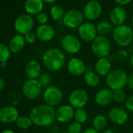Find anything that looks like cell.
<instances>
[{
	"label": "cell",
	"mask_w": 133,
	"mask_h": 133,
	"mask_svg": "<svg viewBox=\"0 0 133 133\" xmlns=\"http://www.w3.org/2000/svg\"><path fill=\"white\" fill-rule=\"evenodd\" d=\"M56 109L46 104H41L31 108L29 117L33 125L45 128L51 126L56 120Z\"/></svg>",
	"instance_id": "1"
},
{
	"label": "cell",
	"mask_w": 133,
	"mask_h": 133,
	"mask_svg": "<svg viewBox=\"0 0 133 133\" xmlns=\"http://www.w3.org/2000/svg\"><path fill=\"white\" fill-rule=\"evenodd\" d=\"M42 63L48 70L58 72L66 65V55L59 48H49L42 55Z\"/></svg>",
	"instance_id": "2"
},
{
	"label": "cell",
	"mask_w": 133,
	"mask_h": 133,
	"mask_svg": "<svg viewBox=\"0 0 133 133\" xmlns=\"http://www.w3.org/2000/svg\"><path fill=\"white\" fill-rule=\"evenodd\" d=\"M128 74L121 69H114L106 76V84L107 88L113 91L124 89L127 86Z\"/></svg>",
	"instance_id": "3"
},
{
	"label": "cell",
	"mask_w": 133,
	"mask_h": 133,
	"mask_svg": "<svg viewBox=\"0 0 133 133\" xmlns=\"http://www.w3.org/2000/svg\"><path fill=\"white\" fill-rule=\"evenodd\" d=\"M112 37L117 45L121 48H126L132 43V29L125 24L117 26L113 30Z\"/></svg>",
	"instance_id": "4"
},
{
	"label": "cell",
	"mask_w": 133,
	"mask_h": 133,
	"mask_svg": "<svg viewBox=\"0 0 133 133\" xmlns=\"http://www.w3.org/2000/svg\"><path fill=\"white\" fill-rule=\"evenodd\" d=\"M91 50L97 58L108 57L111 51V43L107 36L98 35L91 43Z\"/></svg>",
	"instance_id": "5"
},
{
	"label": "cell",
	"mask_w": 133,
	"mask_h": 133,
	"mask_svg": "<svg viewBox=\"0 0 133 133\" xmlns=\"http://www.w3.org/2000/svg\"><path fill=\"white\" fill-rule=\"evenodd\" d=\"M45 104L53 108L60 106L63 100V93L62 90L54 85H51L45 88L42 94Z\"/></svg>",
	"instance_id": "6"
},
{
	"label": "cell",
	"mask_w": 133,
	"mask_h": 133,
	"mask_svg": "<svg viewBox=\"0 0 133 133\" xmlns=\"http://www.w3.org/2000/svg\"><path fill=\"white\" fill-rule=\"evenodd\" d=\"M84 19L85 16L81 10L78 9H71L65 12L62 23L67 28L76 29L84 23Z\"/></svg>",
	"instance_id": "7"
},
{
	"label": "cell",
	"mask_w": 133,
	"mask_h": 133,
	"mask_svg": "<svg viewBox=\"0 0 133 133\" xmlns=\"http://www.w3.org/2000/svg\"><path fill=\"white\" fill-rule=\"evenodd\" d=\"M42 89L38 79H28L23 84L22 93L27 99L34 101L40 97Z\"/></svg>",
	"instance_id": "8"
},
{
	"label": "cell",
	"mask_w": 133,
	"mask_h": 133,
	"mask_svg": "<svg viewBox=\"0 0 133 133\" xmlns=\"http://www.w3.org/2000/svg\"><path fill=\"white\" fill-rule=\"evenodd\" d=\"M89 93L82 88L74 89L68 96V103L74 109L84 108L89 102Z\"/></svg>",
	"instance_id": "9"
},
{
	"label": "cell",
	"mask_w": 133,
	"mask_h": 133,
	"mask_svg": "<svg viewBox=\"0 0 133 133\" xmlns=\"http://www.w3.org/2000/svg\"><path fill=\"white\" fill-rule=\"evenodd\" d=\"M34 25V21L31 15L27 13L21 14L14 21L13 26L15 30L21 35H25L29 32H31Z\"/></svg>",
	"instance_id": "10"
},
{
	"label": "cell",
	"mask_w": 133,
	"mask_h": 133,
	"mask_svg": "<svg viewBox=\"0 0 133 133\" xmlns=\"http://www.w3.org/2000/svg\"><path fill=\"white\" fill-rule=\"evenodd\" d=\"M60 44L63 51L68 54L74 55L79 52L82 48L80 39L74 34L65 35L60 41Z\"/></svg>",
	"instance_id": "11"
},
{
	"label": "cell",
	"mask_w": 133,
	"mask_h": 133,
	"mask_svg": "<svg viewBox=\"0 0 133 133\" xmlns=\"http://www.w3.org/2000/svg\"><path fill=\"white\" fill-rule=\"evenodd\" d=\"M78 33L81 40L85 42H92L98 36L96 26L90 21L84 22L78 28Z\"/></svg>",
	"instance_id": "12"
},
{
	"label": "cell",
	"mask_w": 133,
	"mask_h": 133,
	"mask_svg": "<svg viewBox=\"0 0 133 133\" xmlns=\"http://www.w3.org/2000/svg\"><path fill=\"white\" fill-rule=\"evenodd\" d=\"M103 7L100 2L91 1L88 2L83 9V15L89 21H93L97 19L102 14Z\"/></svg>",
	"instance_id": "13"
},
{
	"label": "cell",
	"mask_w": 133,
	"mask_h": 133,
	"mask_svg": "<svg viewBox=\"0 0 133 133\" xmlns=\"http://www.w3.org/2000/svg\"><path fill=\"white\" fill-rule=\"evenodd\" d=\"M67 72L73 76L78 77L85 74L87 70L85 62L78 57L71 58L67 63Z\"/></svg>",
	"instance_id": "14"
},
{
	"label": "cell",
	"mask_w": 133,
	"mask_h": 133,
	"mask_svg": "<svg viewBox=\"0 0 133 133\" xmlns=\"http://www.w3.org/2000/svg\"><path fill=\"white\" fill-rule=\"evenodd\" d=\"M108 119L116 125H122L129 119L128 111L122 107H114L108 112Z\"/></svg>",
	"instance_id": "15"
},
{
	"label": "cell",
	"mask_w": 133,
	"mask_h": 133,
	"mask_svg": "<svg viewBox=\"0 0 133 133\" xmlns=\"http://www.w3.org/2000/svg\"><path fill=\"white\" fill-rule=\"evenodd\" d=\"M74 108L68 104H62L56 109V120L62 124L68 123L74 118Z\"/></svg>",
	"instance_id": "16"
},
{
	"label": "cell",
	"mask_w": 133,
	"mask_h": 133,
	"mask_svg": "<svg viewBox=\"0 0 133 133\" xmlns=\"http://www.w3.org/2000/svg\"><path fill=\"white\" fill-rule=\"evenodd\" d=\"M19 118L18 110L13 106H5L0 109V122L11 124L16 122Z\"/></svg>",
	"instance_id": "17"
},
{
	"label": "cell",
	"mask_w": 133,
	"mask_h": 133,
	"mask_svg": "<svg viewBox=\"0 0 133 133\" xmlns=\"http://www.w3.org/2000/svg\"><path fill=\"white\" fill-rule=\"evenodd\" d=\"M37 38L42 42H49L54 39L56 32L55 28L49 24H43L38 26L36 30Z\"/></svg>",
	"instance_id": "18"
},
{
	"label": "cell",
	"mask_w": 133,
	"mask_h": 133,
	"mask_svg": "<svg viewBox=\"0 0 133 133\" xmlns=\"http://www.w3.org/2000/svg\"><path fill=\"white\" fill-rule=\"evenodd\" d=\"M114 101V91L109 88H103L98 90L95 95V102L100 107H106Z\"/></svg>",
	"instance_id": "19"
},
{
	"label": "cell",
	"mask_w": 133,
	"mask_h": 133,
	"mask_svg": "<svg viewBox=\"0 0 133 133\" xmlns=\"http://www.w3.org/2000/svg\"><path fill=\"white\" fill-rule=\"evenodd\" d=\"M127 19V12L124 7L118 5L114 7L110 12V21L111 23L117 26L125 24Z\"/></svg>",
	"instance_id": "20"
},
{
	"label": "cell",
	"mask_w": 133,
	"mask_h": 133,
	"mask_svg": "<svg viewBox=\"0 0 133 133\" xmlns=\"http://www.w3.org/2000/svg\"><path fill=\"white\" fill-rule=\"evenodd\" d=\"M112 70V65L108 57L99 58L95 63L94 71L100 76H107Z\"/></svg>",
	"instance_id": "21"
},
{
	"label": "cell",
	"mask_w": 133,
	"mask_h": 133,
	"mask_svg": "<svg viewBox=\"0 0 133 133\" xmlns=\"http://www.w3.org/2000/svg\"><path fill=\"white\" fill-rule=\"evenodd\" d=\"M26 41L24 39V36L21 34H16L14 35L9 42L8 47L12 53H19L21 51L24 46H25Z\"/></svg>",
	"instance_id": "22"
},
{
	"label": "cell",
	"mask_w": 133,
	"mask_h": 133,
	"mask_svg": "<svg viewBox=\"0 0 133 133\" xmlns=\"http://www.w3.org/2000/svg\"><path fill=\"white\" fill-rule=\"evenodd\" d=\"M44 8L43 0H26L24 9L29 15H38Z\"/></svg>",
	"instance_id": "23"
},
{
	"label": "cell",
	"mask_w": 133,
	"mask_h": 133,
	"mask_svg": "<svg viewBox=\"0 0 133 133\" xmlns=\"http://www.w3.org/2000/svg\"><path fill=\"white\" fill-rule=\"evenodd\" d=\"M25 73L28 79H38L41 75V65L36 60H30L25 65Z\"/></svg>",
	"instance_id": "24"
},
{
	"label": "cell",
	"mask_w": 133,
	"mask_h": 133,
	"mask_svg": "<svg viewBox=\"0 0 133 133\" xmlns=\"http://www.w3.org/2000/svg\"><path fill=\"white\" fill-rule=\"evenodd\" d=\"M85 83L92 88L96 87L100 83V76L92 69H87L86 72L83 75Z\"/></svg>",
	"instance_id": "25"
},
{
	"label": "cell",
	"mask_w": 133,
	"mask_h": 133,
	"mask_svg": "<svg viewBox=\"0 0 133 133\" xmlns=\"http://www.w3.org/2000/svg\"><path fill=\"white\" fill-rule=\"evenodd\" d=\"M92 125L93 129L101 132L103 130L107 129V127L108 125V119L105 115L99 114L93 118Z\"/></svg>",
	"instance_id": "26"
},
{
	"label": "cell",
	"mask_w": 133,
	"mask_h": 133,
	"mask_svg": "<svg viewBox=\"0 0 133 133\" xmlns=\"http://www.w3.org/2000/svg\"><path fill=\"white\" fill-rule=\"evenodd\" d=\"M96 29H97V32L99 35L107 36L113 33L114 27L111 21L109 22L107 20H103V21H100L97 24Z\"/></svg>",
	"instance_id": "27"
},
{
	"label": "cell",
	"mask_w": 133,
	"mask_h": 133,
	"mask_svg": "<svg viewBox=\"0 0 133 133\" xmlns=\"http://www.w3.org/2000/svg\"><path fill=\"white\" fill-rule=\"evenodd\" d=\"M65 12H66L64 11L63 8L59 5H54L50 9L51 18L56 21H62Z\"/></svg>",
	"instance_id": "28"
},
{
	"label": "cell",
	"mask_w": 133,
	"mask_h": 133,
	"mask_svg": "<svg viewBox=\"0 0 133 133\" xmlns=\"http://www.w3.org/2000/svg\"><path fill=\"white\" fill-rule=\"evenodd\" d=\"M89 118V114L88 111L84 108H77L74 110V119L77 122H79L81 124H84L87 122Z\"/></svg>",
	"instance_id": "29"
},
{
	"label": "cell",
	"mask_w": 133,
	"mask_h": 133,
	"mask_svg": "<svg viewBox=\"0 0 133 133\" xmlns=\"http://www.w3.org/2000/svg\"><path fill=\"white\" fill-rule=\"evenodd\" d=\"M16 126L22 130L29 129L33 125L31 119L30 118V117L27 116H19L16 122Z\"/></svg>",
	"instance_id": "30"
},
{
	"label": "cell",
	"mask_w": 133,
	"mask_h": 133,
	"mask_svg": "<svg viewBox=\"0 0 133 133\" xmlns=\"http://www.w3.org/2000/svg\"><path fill=\"white\" fill-rule=\"evenodd\" d=\"M11 51L7 45L0 42V63H5L9 60L11 55Z\"/></svg>",
	"instance_id": "31"
},
{
	"label": "cell",
	"mask_w": 133,
	"mask_h": 133,
	"mask_svg": "<svg viewBox=\"0 0 133 133\" xmlns=\"http://www.w3.org/2000/svg\"><path fill=\"white\" fill-rule=\"evenodd\" d=\"M127 94L124 89L117 90L114 91V101L117 104H122L125 103L127 100Z\"/></svg>",
	"instance_id": "32"
},
{
	"label": "cell",
	"mask_w": 133,
	"mask_h": 133,
	"mask_svg": "<svg viewBox=\"0 0 133 133\" xmlns=\"http://www.w3.org/2000/svg\"><path fill=\"white\" fill-rule=\"evenodd\" d=\"M38 80L39 81L40 84L42 85V88L45 89L48 87L51 86V82H52V77L49 73L43 72L41 73V75L38 76Z\"/></svg>",
	"instance_id": "33"
},
{
	"label": "cell",
	"mask_w": 133,
	"mask_h": 133,
	"mask_svg": "<svg viewBox=\"0 0 133 133\" xmlns=\"http://www.w3.org/2000/svg\"><path fill=\"white\" fill-rule=\"evenodd\" d=\"M82 124L74 121L71 122L67 129V132L68 133H82Z\"/></svg>",
	"instance_id": "34"
},
{
	"label": "cell",
	"mask_w": 133,
	"mask_h": 133,
	"mask_svg": "<svg viewBox=\"0 0 133 133\" xmlns=\"http://www.w3.org/2000/svg\"><path fill=\"white\" fill-rule=\"evenodd\" d=\"M37 21L40 25H43V24H47L48 21H49V17L47 16V14L44 12H41L37 15Z\"/></svg>",
	"instance_id": "35"
},
{
	"label": "cell",
	"mask_w": 133,
	"mask_h": 133,
	"mask_svg": "<svg viewBox=\"0 0 133 133\" xmlns=\"http://www.w3.org/2000/svg\"><path fill=\"white\" fill-rule=\"evenodd\" d=\"M24 39H25L26 43L32 44L35 43V41H37L38 38H37L36 34L33 33V32H29L24 35Z\"/></svg>",
	"instance_id": "36"
},
{
	"label": "cell",
	"mask_w": 133,
	"mask_h": 133,
	"mask_svg": "<svg viewBox=\"0 0 133 133\" xmlns=\"http://www.w3.org/2000/svg\"><path fill=\"white\" fill-rule=\"evenodd\" d=\"M127 57H128V53L125 50H120L116 54V59L119 62L125 61L127 58Z\"/></svg>",
	"instance_id": "37"
},
{
	"label": "cell",
	"mask_w": 133,
	"mask_h": 133,
	"mask_svg": "<svg viewBox=\"0 0 133 133\" xmlns=\"http://www.w3.org/2000/svg\"><path fill=\"white\" fill-rule=\"evenodd\" d=\"M125 106L127 111L133 112V95L129 96L125 102Z\"/></svg>",
	"instance_id": "38"
},
{
	"label": "cell",
	"mask_w": 133,
	"mask_h": 133,
	"mask_svg": "<svg viewBox=\"0 0 133 133\" xmlns=\"http://www.w3.org/2000/svg\"><path fill=\"white\" fill-rule=\"evenodd\" d=\"M127 86L131 89L133 90V72H131L129 76H128V83H127Z\"/></svg>",
	"instance_id": "39"
},
{
	"label": "cell",
	"mask_w": 133,
	"mask_h": 133,
	"mask_svg": "<svg viewBox=\"0 0 133 133\" xmlns=\"http://www.w3.org/2000/svg\"><path fill=\"white\" fill-rule=\"evenodd\" d=\"M114 1L121 6L122 5H126L132 2V0H114Z\"/></svg>",
	"instance_id": "40"
},
{
	"label": "cell",
	"mask_w": 133,
	"mask_h": 133,
	"mask_svg": "<svg viewBox=\"0 0 133 133\" xmlns=\"http://www.w3.org/2000/svg\"><path fill=\"white\" fill-rule=\"evenodd\" d=\"M82 133H100V132L96 131L95 129H93L92 127V128H88V129H85V130H83Z\"/></svg>",
	"instance_id": "41"
},
{
	"label": "cell",
	"mask_w": 133,
	"mask_h": 133,
	"mask_svg": "<svg viewBox=\"0 0 133 133\" xmlns=\"http://www.w3.org/2000/svg\"><path fill=\"white\" fill-rule=\"evenodd\" d=\"M5 87V82L2 78L0 77V91H2Z\"/></svg>",
	"instance_id": "42"
},
{
	"label": "cell",
	"mask_w": 133,
	"mask_h": 133,
	"mask_svg": "<svg viewBox=\"0 0 133 133\" xmlns=\"http://www.w3.org/2000/svg\"><path fill=\"white\" fill-rule=\"evenodd\" d=\"M100 133H117L115 131L112 130V129H107L105 130H103V132H101Z\"/></svg>",
	"instance_id": "43"
},
{
	"label": "cell",
	"mask_w": 133,
	"mask_h": 133,
	"mask_svg": "<svg viewBox=\"0 0 133 133\" xmlns=\"http://www.w3.org/2000/svg\"><path fill=\"white\" fill-rule=\"evenodd\" d=\"M57 0H43L44 2L45 3H48V4H53L56 2Z\"/></svg>",
	"instance_id": "44"
},
{
	"label": "cell",
	"mask_w": 133,
	"mask_h": 133,
	"mask_svg": "<svg viewBox=\"0 0 133 133\" xmlns=\"http://www.w3.org/2000/svg\"><path fill=\"white\" fill-rule=\"evenodd\" d=\"M129 62H130V65H131V66H132V68L133 69V54L131 55V57H130V59H129Z\"/></svg>",
	"instance_id": "45"
},
{
	"label": "cell",
	"mask_w": 133,
	"mask_h": 133,
	"mask_svg": "<svg viewBox=\"0 0 133 133\" xmlns=\"http://www.w3.org/2000/svg\"><path fill=\"white\" fill-rule=\"evenodd\" d=\"M2 133H15L13 131H12V130H9V129H6V130H5V131H3Z\"/></svg>",
	"instance_id": "46"
},
{
	"label": "cell",
	"mask_w": 133,
	"mask_h": 133,
	"mask_svg": "<svg viewBox=\"0 0 133 133\" xmlns=\"http://www.w3.org/2000/svg\"><path fill=\"white\" fill-rule=\"evenodd\" d=\"M131 22H132V24L133 26V15L132 16V19H131Z\"/></svg>",
	"instance_id": "47"
},
{
	"label": "cell",
	"mask_w": 133,
	"mask_h": 133,
	"mask_svg": "<svg viewBox=\"0 0 133 133\" xmlns=\"http://www.w3.org/2000/svg\"><path fill=\"white\" fill-rule=\"evenodd\" d=\"M60 133H68L67 131H63V132H60Z\"/></svg>",
	"instance_id": "48"
},
{
	"label": "cell",
	"mask_w": 133,
	"mask_h": 133,
	"mask_svg": "<svg viewBox=\"0 0 133 133\" xmlns=\"http://www.w3.org/2000/svg\"><path fill=\"white\" fill-rule=\"evenodd\" d=\"M91 1H97V0H88V2H91Z\"/></svg>",
	"instance_id": "49"
},
{
	"label": "cell",
	"mask_w": 133,
	"mask_h": 133,
	"mask_svg": "<svg viewBox=\"0 0 133 133\" xmlns=\"http://www.w3.org/2000/svg\"><path fill=\"white\" fill-rule=\"evenodd\" d=\"M38 133H46V132H38Z\"/></svg>",
	"instance_id": "50"
}]
</instances>
